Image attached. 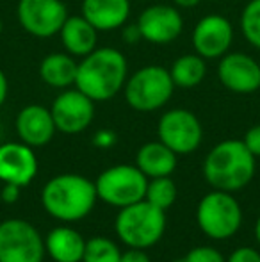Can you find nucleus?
<instances>
[{"mask_svg": "<svg viewBox=\"0 0 260 262\" xmlns=\"http://www.w3.org/2000/svg\"><path fill=\"white\" fill-rule=\"evenodd\" d=\"M127 79L129 64L125 55L111 47H102L84 55L79 62L75 86L93 102H105L123 90Z\"/></svg>", "mask_w": 260, "mask_h": 262, "instance_id": "obj_1", "label": "nucleus"}, {"mask_svg": "<svg viewBox=\"0 0 260 262\" xmlns=\"http://www.w3.org/2000/svg\"><path fill=\"white\" fill-rule=\"evenodd\" d=\"M255 157L244 141L226 139L208 152L203 162L205 180L218 191H239L255 175Z\"/></svg>", "mask_w": 260, "mask_h": 262, "instance_id": "obj_2", "label": "nucleus"}, {"mask_svg": "<svg viewBox=\"0 0 260 262\" xmlns=\"http://www.w3.org/2000/svg\"><path fill=\"white\" fill-rule=\"evenodd\" d=\"M94 182L82 175L64 173L50 179L41 191V204L50 216L59 221H79L97 204Z\"/></svg>", "mask_w": 260, "mask_h": 262, "instance_id": "obj_3", "label": "nucleus"}, {"mask_svg": "<svg viewBox=\"0 0 260 262\" xmlns=\"http://www.w3.org/2000/svg\"><path fill=\"white\" fill-rule=\"evenodd\" d=\"M116 234L129 248L146 250L160 241L166 230V214L148 200L127 205L116 216Z\"/></svg>", "mask_w": 260, "mask_h": 262, "instance_id": "obj_4", "label": "nucleus"}, {"mask_svg": "<svg viewBox=\"0 0 260 262\" xmlns=\"http://www.w3.org/2000/svg\"><path fill=\"white\" fill-rule=\"evenodd\" d=\"M173 90L175 84L170 70L157 64L139 68L123 86L127 104L139 113H153L164 107L170 102Z\"/></svg>", "mask_w": 260, "mask_h": 262, "instance_id": "obj_5", "label": "nucleus"}, {"mask_svg": "<svg viewBox=\"0 0 260 262\" xmlns=\"http://www.w3.org/2000/svg\"><path fill=\"white\" fill-rule=\"evenodd\" d=\"M196 221L207 237L223 241L239 230L243 223V210L239 202L230 193L214 189L198 204Z\"/></svg>", "mask_w": 260, "mask_h": 262, "instance_id": "obj_6", "label": "nucleus"}, {"mask_svg": "<svg viewBox=\"0 0 260 262\" xmlns=\"http://www.w3.org/2000/svg\"><path fill=\"white\" fill-rule=\"evenodd\" d=\"M146 186H148V177L137 166L129 164L107 168L98 175L94 182L98 198L120 209L145 200Z\"/></svg>", "mask_w": 260, "mask_h": 262, "instance_id": "obj_7", "label": "nucleus"}, {"mask_svg": "<svg viewBox=\"0 0 260 262\" xmlns=\"http://www.w3.org/2000/svg\"><path fill=\"white\" fill-rule=\"evenodd\" d=\"M45 241L25 220L0 223V262H43Z\"/></svg>", "mask_w": 260, "mask_h": 262, "instance_id": "obj_8", "label": "nucleus"}, {"mask_svg": "<svg viewBox=\"0 0 260 262\" xmlns=\"http://www.w3.org/2000/svg\"><path fill=\"white\" fill-rule=\"evenodd\" d=\"M159 141L177 156L193 154L203 139V128L195 113L187 109H171L159 121Z\"/></svg>", "mask_w": 260, "mask_h": 262, "instance_id": "obj_9", "label": "nucleus"}, {"mask_svg": "<svg viewBox=\"0 0 260 262\" xmlns=\"http://www.w3.org/2000/svg\"><path fill=\"white\" fill-rule=\"evenodd\" d=\"M16 14L23 31L36 38L59 34L69 16L63 0H20Z\"/></svg>", "mask_w": 260, "mask_h": 262, "instance_id": "obj_10", "label": "nucleus"}, {"mask_svg": "<svg viewBox=\"0 0 260 262\" xmlns=\"http://www.w3.org/2000/svg\"><path fill=\"white\" fill-rule=\"evenodd\" d=\"M50 113L59 132L80 134L93 121L94 102L80 90H66L54 100Z\"/></svg>", "mask_w": 260, "mask_h": 262, "instance_id": "obj_11", "label": "nucleus"}, {"mask_svg": "<svg viewBox=\"0 0 260 262\" xmlns=\"http://www.w3.org/2000/svg\"><path fill=\"white\" fill-rule=\"evenodd\" d=\"M137 29L141 32V38L153 45H168L175 41L182 34L184 20L178 9L173 6L155 4L150 6L139 14Z\"/></svg>", "mask_w": 260, "mask_h": 262, "instance_id": "obj_12", "label": "nucleus"}, {"mask_svg": "<svg viewBox=\"0 0 260 262\" xmlns=\"http://www.w3.org/2000/svg\"><path fill=\"white\" fill-rule=\"evenodd\" d=\"M218 77L232 93L250 95L260 90V64L243 52L225 54L219 59Z\"/></svg>", "mask_w": 260, "mask_h": 262, "instance_id": "obj_13", "label": "nucleus"}, {"mask_svg": "<svg viewBox=\"0 0 260 262\" xmlns=\"http://www.w3.org/2000/svg\"><path fill=\"white\" fill-rule=\"evenodd\" d=\"M233 41V27L223 14H207L193 31L195 52L203 59H221Z\"/></svg>", "mask_w": 260, "mask_h": 262, "instance_id": "obj_14", "label": "nucleus"}, {"mask_svg": "<svg viewBox=\"0 0 260 262\" xmlns=\"http://www.w3.org/2000/svg\"><path fill=\"white\" fill-rule=\"evenodd\" d=\"M38 173V159L32 146L25 143L0 145V180L4 184L25 187Z\"/></svg>", "mask_w": 260, "mask_h": 262, "instance_id": "obj_15", "label": "nucleus"}, {"mask_svg": "<svg viewBox=\"0 0 260 262\" xmlns=\"http://www.w3.org/2000/svg\"><path fill=\"white\" fill-rule=\"evenodd\" d=\"M56 123L50 109L38 104L27 105L18 113L16 116V132L20 136L21 143L38 148L45 146L52 141L56 134Z\"/></svg>", "mask_w": 260, "mask_h": 262, "instance_id": "obj_16", "label": "nucleus"}, {"mask_svg": "<svg viewBox=\"0 0 260 262\" xmlns=\"http://www.w3.org/2000/svg\"><path fill=\"white\" fill-rule=\"evenodd\" d=\"M80 14L97 31H114L129 20L130 0H82Z\"/></svg>", "mask_w": 260, "mask_h": 262, "instance_id": "obj_17", "label": "nucleus"}, {"mask_svg": "<svg viewBox=\"0 0 260 262\" xmlns=\"http://www.w3.org/2000/svg\"><path fill=\"white\" fill-rule=\"evenodd\" d=\"M66 52L73 57H84L97 49L98 31L82 16H68L59 31Z\"/></svg>", "mask_w": 260, "mask_h": 262, "instance_id": "obj_18", "label": "nucleus"}, {"mask_svg": "<svg viewBox=\"0 0 260 262\" xmlns=\"http://www.w3.org/2000/svg\"><path fill=\"white\" fill-rule=\"evenodd\" d=\"M135 166L148 179L170 177L177 168V154L168 148L162 141L146 143L139 148L137 156H135Z\"/></svg>", "mask_w": 260, "mask_h": 262, "instance_id": "obj_19", "label": "nucleus"}, {"mask_svg": "<svg viewBox=\"0 0 260 262\" xmlns=\"http://www.w3.org/2000/svg\"><path fill=\"white\" fill-rule=\"evenodd\" d=\"M45 250L54 262H82L86 239L73 228L57 227L46 235Z\"/></svg>", "mask_w": 260, "mask_h": 262, "instance_id": "obj_20", "label": "nucleus"}, {"mask_svg": "<svg viewBox=\"0 0 260 262\" xmlns=\"http://www.w3.org/2000/svg\"><path fill=\"white\" fill-rule=\"evenodd\" d=\"M77 70H79V62L73 59V55L68 52H54L41 61L39 77L50 88L63 90V88H69L72 84H75Z\"/></svg>", "mask_w": 260, "mask_h": 262, "instance_id": "obj_21", "label": "nucleus"}, {"mask_svg": "<svg viewBox=\"0 0 260 262\" xmlns=\"http://www.w3.org/2000/svg\"><path fill=\"white\" fill-rule=\"evenodd\" d=\"M170 75L177 88L191 90L196 88L207 75V64L205 59L198 54H185L180 55L177 61L171 64Z\"/></svg>", "mask_w": 260, "mask_h": 262, "instance_id": "obj_22", "label": "nucleus"}, {"mask_svg": "<svg viewBox=\"0 0 260 262\" xmlns=\"http://www.w3.org/2000/svg\"><path fill=\"white\" fill-rule=\"evenodd\" d=\"M145 200H148L155 207L166 210L177 200V186L170 177H157L152 179L146 186Z\"/></svg>", "mask_w": 260, "mask_h": 262, "instance_id": "obj_23", "label": "nucleus"}, {"mask_svg": "<svg viewBox=\"0 0 260 262\" xmlns=\"http://www.w3.org/2000/svg\"><path fill=\"white\" fill-rule=\"evenodd\" d=\"M122 260V252L116 246L114 241L107 237H91L86 241V250H84L82 262H120Z\"/></svg>", "mask_w": 260, "mask_h": 262, "instance_id": "obj_24", "label": "nucleus"}, {"mask_svg": "<svg viewBox=\"0 0 260 262\" xmlns=\"http://www.w3.org/2000/svg\"><path fill=\"white\" fill-rule=\"evenodd\" d=\"M241 31L251 47L260 50V0H250L241 13Z\"/></svg>", "mask_w": 260, "mask_h": 262, "instance_id": "obj_25", "label": "nucleus"}, {"mask_svg": "<svg viewBox=\"0 0 260 262\" xmlns=\"http://www.w3.org/2000/svg\"><path fill=\"white\" fill-rule=\"evenodd\" d=\"M185 262H225V259L212 246H196L185 255Z\"/></svg>", "mask_w": 260, "mask_h": 262, "instance_id": "obj_26", "label": "nucleus"}, {"mask_svg": "<svg viewBox=\"0 0 260 262\" xmlns=\"http://www.w3.org/2000/svg\"><path fill=\"white\" fill-rule=\"evenodd\" d=\"M226 262H260V253L255 248L243 246V248H237Z\"/></svg>", "mask_w": 260, "mask_h": 262, "instance_id": "obj_27", "label": "nucleus"}, {"mask_svg": "<svg viewBox=\"0 0 260 262\" xmlns=\"http://www.w3.org/2000/svg\"><path fill=\"white\" fill-rule=\"evenodd\" d=\"M243 141H244V145H246V148L250 150L255 157H260V125L251 127L250 130L246 132Z\"/></svg>", "mask_w": 260, "mask_h": 262, "instance_id": "obj_28", "label": "nucleus"}, {"mask_svg": "<svg viewBox=\"0 0 260 262\" xmlns=\"http://www.w3.org/2000/svg\"><path fill=\"white\" fill-rule=\"evenodd\" d=\"M120 262H150V257L141 248H130L129 252L122 253V260Z\"/></svg>", "mask_w": 260, "mask_h": 262, "instance_id": "obj_29", "label": "nucleus"}, {"mask_svg": "<svg viewBox=\"0 0 260 262\" xmlns=\"http://www.w3.org/2000/svg\"><path fill=\"white\" fill-rule=\"evenodd\" d=\"M18 198H20V186H14V184H4L2 200L6 202V204H14Z\"/></svg>", "mask_w": 260, "mask_h": 262, "instance_id": "obj_30", "label": "nucleus"}, {"mask_svg": "<svg viewBox=\"0 0 260 262\" xmlns=\"http://www.w3.org/2000/svg\"><path fill=\"white\" fill-rule=\"evenodd\" d=\"M114 141H116V136L112 134L111 130H100L94 136V145L102 146V148H107V146H111Z\"/></svg>", "mask_w": 260, "mask_h": 262, "instance_id": "obj_31", "label": "nucleus"}, {"mask_svg": "<svg viewBox=\"0 0 260 262\" xmlns=\"http://www.w3.org/2000/svg\"><path fill=\"white\" fill-rule=\"evenodd\" d=\"M123 38H125V41L129 43H137L141 38V32H139L137 25H132V27H127L125 31H123Z\"/></svg>", "mask_w": 260, "mask_h": 262, "instance_id": "obj_32", "label": "nucleus"}, {"mask_svg": "<svg viewBox=\"0 0 260 262\" xmlns=\"http://www.w3.org/2000/svg\"><path fill=\"white\" fill-rule=\"evenodd\" d=\"M7 91H9V82H7L6 73H4L2 70H0V107L4 105V102H6Z\"/></svg>", "mask_w": 260, "mask_h": 262, "instance_id": "obj_33", "label": "nucleus"}, {"mask_svg": "<svg viewBox=\"0 0 260 262\" xmlns=\"http://www.w3.org/2000/svg\"><path fill=\"white\" fill-rule=\"evenodd\" d=\"M178 7H185V9H191V7H196L198 4H201L203 0H173Z\"/></svg>", "mask_w": 260, "mask_h": 262, "instance_id": "obj_34", "label": "nucleus"}, {"mask_svg": "<svg viewBox=\"0 0 260 262\" xmlns=\"http://www.w3.org/2000/svg\"><path fill=\"white\" fill-rule=\"evenodd\" d=\"M255 237H257V241L260 245V217L257 220V225H255Z\"/></svg>", "mask_w": 260, "mask_h": 262, "instance_id": "obj_35", "label": "nucleus"}, {"mask_svg": "<svg viewBox=\"0 0 260 262\" xmlns=\"http://www.w3.org/2000/svg\"><path fill=\"white\" fill-rule=\"evenodd\" d=\"M2 31H4V24H2V20H0V34H2Z\"/></svg>", "mask_w": 260, "mask_h": 262, "instance_id": "obj_36", "label": "nucleus"}, {"mask_svg": "<svg viewBox=\"0 0 260 262\" xmlns=\"http://www.w3.org/2000/svg\"><path fill=\"white\" fill-rule=\"evenodd\" d=\"M177 262H185V259H182V260H177Z\"/></svg>", "mask_w": 260, "mask_h": 262, "instance_id": "obj_37", "label": "nucleus"}]
</instances>
